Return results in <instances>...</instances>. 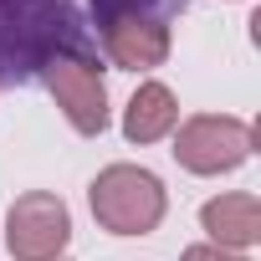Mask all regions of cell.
I'll return each mask as SVG.
<instances>
[{"label":"cell","mask_w":261,"mask_h":261,"mask_svg":"<svg viewBox=\"0 0 261 261\" xmlns=\"http://www.w3.org/2000/svg\"><path fill=\"white\" fill-rule=\"evenodd\" d=\"M67 26V0H0V67L26 72L31 62H46L62 51L51 41H62Z\"/></svg>","instance_id":"cell-4"},{"label":"cell","mask_w":261,"mask_h":261,"mask_svg":"<svg viewBox=\"0 0 261 261\" xmlns=\"http://www.w3.org/2000/svg\"><path fill=\"white\" fill-rule=\"evenodd\" d=\"M200 225L210 230V246L225 251H246L261 241V200L256 195H215L200 205Z\"/></svg>","instance_id":"cell-7"},{"label":"cell","mask_w":261,"mask_h":261,"mask_svg":"<svg viewBox=\"0 0 261 261\" xmlns=\"http://www.w3.org/2000/svg\"><path fill=\"white\" fill-rule=\"evenodd\" d=\"M256 149V128L230 113H195L174 123V159L190 174H230L251 159Z\"/></svg>","instance_id":"cell-2"},{"label":"cell","mask_w":261,"mask_h":261,"mask_svg":"<svg viewBox=\"0 0 261 261\" xmlns=\"http://www.w3.org/2000/svg\"><path fill=\"white\" fill-rule=\"evenodd\" d=\"M57 261H67V256H57Z\"/></svg>","instance_id":"cell-11"},{"label":"cell","mask_w":261,"mask_h":261,"mask_svg":"<svg viewBox=\"0 0 261 261\" xmlns=\"http://www.w3.org/2000/svg\"><path fill=\"white\" fill-rule=\"evenodd\" d=\"M179 261H246V251H225V246H190Z\"/></svg>","instance_id":"cell-10"},{"label":"cell","mask_w":261,"mask_h":261,"mask_svg":"<svg viewBox=\"0 0 261 261\" xmlns=\"http://www.w3.org/2000/svg\"><path fill=\"white\" fill-rule=\"evenodd\" d=\"M72 241V210L51 190H26L6 210V246L16 261H57Z\"/></svg>","instance_id":"cell-5"},{"label":"cell","mask_w":261,"mask_h":261,"mask_svg":"<svg viewBox=\"0 0 261 261\" xmlns=\"http://www.w3.org/2000/svg\"><path fill=\"white\" fill-rule=\"evenodd\" d=\"M174 123H179V97L164 82H144L123 108V139L128 144H159L174 134Z\"/></svg>","instance_id":"cell-8"},{"label":"cell","mask_w":261,"mask_h":261,"mask_svg":"<svg viewBox=\"0 0 261 261\" xmlns=\"http://www.w3.org/2000/svg\"><path fill=\"white\" fill-rule=\"evenodd\" d=\"M41 77H46V92L57 97V108L67 113V123L82 139H97L108 128V82H102V67L92 57L62 46L41 62Z\"/></svg>","instance_id":"cell-3"},{"label":"cell","mask_w":261,"mask_h":261,"mask_svg":"<svg viewBox=\"0 0 261 261\" xmlns=\"http://www.w3.org/2000/svg\"><path fill=\"white\" fill-rule=\"evenodd\" d=\"M102 46L118 67L128 72H149V67H164L169 62V21H118V26H102Z\"/></svg>","instance_id":"cell-6"},{"label":"cell","mask_w":261,"mask_h":261,"mask_svg":"<svg viewBox=\"0 0 261 261\" xmlns=\"http://www.w3.org/2000/svg\"><path fill=\"white\" fill-rule=\"evenodd\" d=\"M174 11H185V0H92L97 31L118 21H169Z\"/></svg>","instance_id":"cell-9"},{"label":"cell","mask_w":261,"mask_h":261,"mask_svg":"<svg viewBox=\"0 0 261 261\" xmlns=\"http://www.w3.org/2000/svg\"><path fill=\"white\" fill-rule=\"evenodd\" d=\"M87 205L108 236H149L159 230L169 195H164V179L144 164H108L87 185Z\"/></svg>","instance_id":"cell-1"}]
</instances>
